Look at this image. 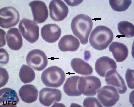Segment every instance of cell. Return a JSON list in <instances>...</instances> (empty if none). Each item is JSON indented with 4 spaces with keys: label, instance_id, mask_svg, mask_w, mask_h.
<instances>
[{
    "label": "cell",
    "instance_id": "obj_25",
    "mask_svg": "<svg viewBox=\"0 0 134 107\" xmlns=\"http://www.w3.org/2000/svg\"><path fill=\"white\" fill-rule=\"evenodd\" d=\"M83 105L84 107H103L98 99L94 97H87L84 101Z\"/></svg>",
    "mask_w": 134,
    "mask_h": 107
},
{
    "label": "cell",
    "instance_id": "obj_10",
    "mask_svg": "<svg viewBox=\"0 0 134 107\" xmlns=\"http://www.w3.org/2000/svg\"><path fill=\"white\" fill-rule=\"evenodd\" d=\"M39 96L41 103L44 106H49L54 102L61 100L62 93L58 89L45 87L39 91Z\"/></svg>",
    "mask_w": 134,
    "mask_h": 107
},
{
    "label": "cell",
    "instance_id": "obj_26",
    "mask_svg": "<svg viewBox=\"0 0 134 107\" xmlns=\"http://www.w3.org/2000/svg\"><path fill=\"white\" fill-rule=\"evenodd\" d=\"M125 78L128 87L130 89H134V70L128 68L126 72Z\"/></svg>",
    "mask_w": 134,
    "mask_h": 107
},
{
    "label": "cell",
    "instance_id": "obj_18",
    "mask_svg": "<svg viewBox=\"0 0 134 107\" xmlns=\"http://www.w3.org/2000/svg\"><path fill=\"white\" fill-rule=\"evenodd\" d=\"M22 100L26 103H30L35 101L38 96V91L36 87L31 84L22 86L19 92Z\"/></svg>",
    "mask_w": 134,
    "mask_h": 107
},
{
    "label": "cell",
    "instance_id": "obj_1",
    "mask_svg": "<svg viewBox=\"0 0 134 107\" xmlns=\"http://www.w3.org/2000/svg\"><path fill=\"white\" fill-rule=\"evenodd\" d=\"M93 26L92 20L90 17L83 14L76 16L72 19L71 24L73 33L79 39L81 43L84 45L88 42Z\"/></svg>",
    "mask_w": 134,
    "mask_h": 107
},
{
    "label": "cell",
    "instance_id": "obj_12",
    "mask_svg": "<svg viewBox=\"0 0 134 107\" xmlns=\"http://www.w3.org/2000/svg\"><path fill=\"white\" fill-rule=\"evenodd\" d=\"M117 65L113 59L107 56H104L98 58L96 61L95 68L97 73L100 76L105 77L109 71L116 70Z\"/></svg>",
    "mask_w": 134,
    "mask_h": 107
},
{
    "label": "cell",
    "instance_id": "obj_7",
    "mask_svg": "<svg viewBox=\"0 0 134 107\" xmlns=\"http://www.w3.org/2000/svg\"><path fill=\"white\" fill-rule=\"evenodd\" d=\"M26 60L28 66L38 71L44 70L48 64V58L46 55L39 49H34L30 51L27 55Z\"/></svg>",
    "mask_w": 134,
    "mask_h": 107
},
{
    "label": "cell",
    "instance_id": "obj_11",
    "mask_svg": "<svg viewBox=\"0 0 134 107\" xmlns=\"http://www.w3.org/2000/svg\"><path fill=\"white\" fill-rule=\"evenodd\" d=\"M29 5L31 8L33 20L37 23H42L47 18L48 12L45 3L40 0H34L30 2Z\"/></svg>",
    "mask_w": 134,
    "mask_h": 107
},
{
    "label": "cell",
    "instance_id": "obj_4",
    "mask_svg": "<svg viewBox=\"0 0 134 107\" xmlns=\"http://www.w3.org/2000/svg\"><path fill=\"white\" fill-rule=\"evenodd\" d=\"M101 85L100 80L96 76H81L78 82V89L80 92L84 95L93 96L96 94Z\"/></svg>",
    "mask_w": 134,
    "mask_h": 107
},
{
    "label": "cell",
    "instance_id": "obj_3",
    "mask_svg": "<svg viewBox=\"0 0 134 107\" xmlns=\"http://www.w3.org/2000/svg\"><path fill=\"white\" fill-rule=\"evenodd\" d=\"M66 78L63 71L56 66L48 67L42 73L41 78L43 84L46 86L57 88L61 86Z\"/></svg>",
    "mask_w": 134,
    "mask_h": 107
},
{
    "label": "cell",
    "instance_id": "obj_21",
    "mask_svg": "<svg viewBox=\"0 0 134 107\" xmlns=\"http://www.w3.org/2000/svg\"><path fill=\"white\" fill-rule=\"evenodd\" d=\"M80 76H74L68 78L63 86V90L67 95L71 96H79L81 95L78 89V84Z\"/></svg>",
    "mask_w": 134,
    "mask_h": 107
},
{
    "label": "cell",
    "instance_id": "obj_20",
    "mask_svg": "<svg viewBox=\"0 0 134 107\" xmlns=\"http://www.w3.org/2000/svg\"><path fill=\"white\" fill-rule=\"evenodd\" d=\"M71 65L75 72L81 75H90L93 72L91 66L88 63L80 58L73 59L71 61Z\"/></svg>",
    "mask_w": 134,
    "mask_h": 107
},
{
    "label": "cell",
    "instance_id": "obj_24",
    "mask_svg": "<svg viewBox=\"0 0 134 107\" xmlns=\"http://www.w3.org/2000/svg\"><path fill=\"white\" fill-rule=\"evenodd\" d=\"M110 5L114 11L122 12L127 10L131 5L132 1L130 0H109Z\"/></svg>",
    "mask_w": 134,
    "mask_h": 107
},
{
    "label": "cell",
    "instance_id": "obj_2",
    "mask_svg": "<svg viewBox=\"0 0 134 107\" xmlns=\"http://www.w3.org/2000/svg\"><path fill=\"white\" fill-rule=\"evenodd\" d=\"M113 33L108 27L99 25L92 31L89 41L90 45L94 49L101 50L107 48L112 41Z\"/></svg>",
    "mask_w": 134,
    "mask_h": 107
},
{
    "label": "cell",
    "instance_id": "obj_8",
    "mask_svg": "<svg viewBox=\"0 0 134 107\" xmlns=\"http://www.w3.org/2000/svg\"><path fill=\"white\" fill-rule=\"evenodd\" d=\"M20 15L14 7L8 6L0 10V26L2 28H8L16 25L18 23Z\"/></svg>",
    "mask_w": 134,
    "mask_h": 107
},
{
    "label": "cell",
    "instance_id": "obj_9",
    "mask_svg": "<svg viewBox=\"0 0 134 107\" xmlns=\"http://www.w3.org/2000/svg\"><path fill=\"white\" fill-rule=\"evenodd\" d=\"M49 7L50 16L55 21L63 20L67 17L68 13V6L61 0H52L49 4Z\"/></svg>",
    "mask_w": 134,
    "mask_h": 107
},
{
    "label": "cell",
    "instance_id": "obj_23",
    "mask_svg": "<svg viewBox=\"0 0 134 107\" xmlns=\"http://www.w3.org/2000/svg\"><path fill=\"white\" fill-rule=\"evenodd\" d=\"M119 32L122 35L128 38L134 35V26L131 23L126 21L120 22L117 25Z\"/></svg>",
    "mask_w": 134,
    "mask_h": 107
},
{
    "label": "cell",
    "instance_id": "obj_22",
    "mask_svg": "<svg viewBox=\"0 0 134 107\" xmlns=\"http://www.w3.org/2000/svg\"><path fill=\"white\" fill-rule=\"evenodd\" d=\"M19 76L21 80L26 84L30 83L34 79L35 74L32 68L27 65L23 64L20 69Z\"/></svg>",
    "mask_w": 134,
    "mask_h": 107
},
{
    "label": "cell",
    "instance_id": "obj_5",
    "mask_svg": "<svg viewBox=\"0 0 134 107\" xmlns=\"http://www.w3.org/2000/svg\"><path fill=\"white\" fill-rule=\"evenodd\" d=\"M18 28L23 37L29 43H34L38 39L39 28L34 21L23 18L20 21Z\"/></svg>",
    "mask_w": 134,
    "mask_h": 107
},
{
    "label": "cell",
    "instance_id": "obj_15",
    "mask_svg": "<svg viewBox=\"0 0 134 107\" xmlns=\"http://www.w3.org/2000/svg\"><path fill=\"white\" fill-rule=\"evenodd\" d=\"M19 101L18 95L13 90L8 88L0 90V107H15Z\"/></svg>",
    "mask_w": 134,
    "mask_h": 107
},
{
    "label": "cell",
    "instance_id": "obj_14",
    "mask_svg": "<svg viewBox=\"0 0 134 107\" xmlns=\"http://www.w3.org/2000/svg\"><path fill=\"white\" fill-rule=\"evenodd\" d=\"M105 77V80L106 84L115 87L119 93L123 94L126 91L127 87L124 81L116 70L109 72Z\"/></svg>",
    "mask_w": 134,
    "mask_h": 107
},
{
    "label": "cell",
    "instance_id": "obj_17",
    "mask_svg": "<svg viewBox=\"0 0 134 107\" xmlns=\"http://www.w3.org/2000/svg\"><path fill=\"white\" fill-rule=\"evenodd\" d=\"M80 42L76 38L71 35H66L63 36L58 43L59 50L63 52H74L79 48Z\"/></svg>",
    "mask_w": 134,
    "mask_h": 107
},
{
    "label": "cell",
    "instance_id": "obj_27",
    "mask_svg": "<svg viewBox=\"0 0 134 107\" xmlns=\"http://www.w3.org/2000/svg\"><path fill=\"white\" fill-rule=\"evenodd\" d=\"M0 71L1 88L7 83L8 80L9 76L7 71L4 68L0 67Z\"/></svg>",
    "mask_w": 134,
    "mask_h": 107
},
{
    "label": "cell",
    "instance_id": "obj_19",
    "mask_svg": "<svg viewBox=\"0 0 134 107\" xmlns=\"http://www.w3.org/2000/svg\"><path fill=\"white\" fill-rule=\"evenodd\" d=\"M116 61L118 62H123L127 57L128 50L127 47L123 43L115 42L112 43L109 47Z\"/></svg>",
    "mask_w": 134,
    "mask_h": 107
},
{
    "label": "cell",
    "instance_id": "obj_6",
    "mask_svg": "<svg viewBox=\"0 0 134 107\" xmlns=\"http://www.w3.org/2000/svg\"><path fill=\"white\" fill-rule=\"evenodd\" d=\"M98 92L97 97L99 101L105 107H112L119 100V95L116 88L113 86H104Z\"/></svg>",
    "mask_w": 134,
    "mask_h": 107
},
{
    "label": "cell",
    "instance_id": "obj_13",
    "mask_svg": "<svg viewBox=\"0 0 134 107\" xmlns=\"http://www.w3.org/2000/svg\"><path fill=\"white\" fill-rule=\"evenodd\" d=\"M60 27L55 24H49L45 25L41 28V35L43 39L50 43L57 41L61 34Z\"/></svg>",
    "mask_w": 134,
    "mask_h": 107
},
{
    "label": "cell",
    "instance_id": "obj_16",
    "mask_svg": "<svg viewBox=\"0 0 134 107\" xmlns=\"http://www.w3.org/2000/svg\"><path fill=\"white\" fill-rule=\"evenodd\" d=\"M6 40L8 46L14 50L20 49L23 45L22 37L18 29L14 28L9 29L6 34Z\"/></svg>",
    "mask_w": 134,
    "mask_h": 107
}]
</instances>
